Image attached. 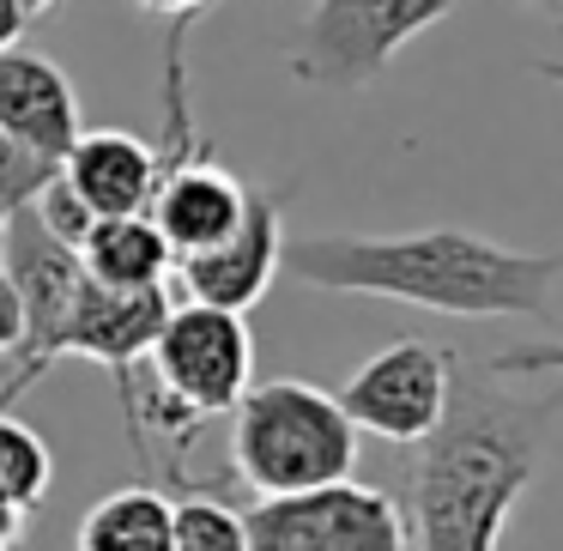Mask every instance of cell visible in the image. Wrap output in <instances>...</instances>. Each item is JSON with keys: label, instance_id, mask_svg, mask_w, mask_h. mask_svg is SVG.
Returning <instances> with one entry per match:
<instances>
[{"label": "cell", "instance_id": "obj_21", "mask_svg": "<svg viewBox=\"0 0 563 551\" xmlns=\"http://www.w3.org/2000/svg\"><path fill=\"white\" fill-rule=\"evenodd\" d=\"M19 345V297H13V279L0 273V352Z\"/></svg>", "mask_w": 563, "mask_h": 551}, {"label": "cell", "instance_id": "obj_27", "mask_svg": "<svg viewBox=\"0 0 563 551\" xmlns=\"http://www.w3.org/2000/svg\"><path fill=\"white\" fill-rule=\"evenodd\" d=\"M0 267H7V219H0Z\"/></svg>", "mask_w": 563, "mask_h": 551}, {"label": "cell", "instance_id": "obj_17", "mask_svg": "<svg viewBox=\"0 0 563 551\" xmlns=\"http://www.w3.org/2000/svg\"><path fill=\"white\" fill-rule=\"evenodd\" d=\"M170 551H249L243 509H231L224 497L170 503Z\"/></svg>", "mask_w": 563, "mask_h": 551}, {"label": "cell", "instance_id": "obj_28", "mask_svg": "<svg viewBox=\"0 0 563 551\" xmlns=\"http://www.w3.org/2000/svg\"><path fill=\"white\" fill-rule=\"evenodd\" d=\"M539 74H545V79H563V67H539Z\"/></svg>", "mask_w": 563, "mask_h": 551}, {"label": "cell", "instance_id": "obj_6", "mask_svg": "<svg viewBox=\"0 0 563 551\" xmlns=\"http://www.w3.org/2000/svg\"><path fill=\"white\" fill-rule=\"evenodd\" d=\"M7 279H13L19 297V345H13V370L0 376V412H13L55 364H62L67 345V321H74L79 285H86V267L67 243H55L37 224V212H13L7 219Z\"/></svg>", "mask_w": 563, "mask_h": 551}, {"label": "cell", "instance_id": "obj_16", "mask_svg": "<svg viewBox=\"0 0 563 551\" xmlns=\"http://www.w3.org/2000/svg\"><path fill=\"white\" fill-rule=\"evenodd\" d=\"M49 485H55V454L25 418L0 412V497L13 503L19 515L43 509L49 503Z\"/></svg>", "mask_w": 563, "mask_h": 551}, {"label": "cell", "instance_id": "obj_15", "mask_svg": "<svg viewBox=\"0 0 563 551\" xmlns=\"http://www.w3.org/2000/svg\"><path fill=\"white\" fill-rule=\"evenodd\" d=\"M79 551H170V497L152 485L98 497L79 521Z\"/></svg>", "mask_w": 563, "mask_h": 551}, {"label": "cell", "instance_id": "obj_23", "mask_svg": "<svg viewBox=\"0 0 563 551\" xmlns=\"http://www.w3.org/2000/svg\"><path fill=\"white\" fill-rule=\"evenodd\" d=\"M134 7L152 19H188V13H200V7H212V0H134Z\"/></svg>", "mask_w": 563, "mask_h": 551}, {"label": "cell", "instance_id": "obj_9", "mask_svg": "<svg viewBox=\"0 0 563 551\" xmlns=\"http://www.w3.org/2000/svg\"><path fill=\"white\" fill-rule=\"evenodd\" d=\"M279 261H285V212H279V195H267V188H249L243 219H236L212 249L183 255V261H176V273H183L188 304L249 316V309H255L261 297L273 291V279H279Z\"/></svg>", "mask_w": 563, "mask_h": 551}, {"label": "cell", "instance_id": "obj_1", "mask_svg": "<svg viewBox=\"0 0 563 551\" xmlns=\"http://www.w3.org/2000/svg\"><path fill=\"white\" fill-rule=\"evenodd\" d=\"M563 394H509L490 370L454 364L449 406L412 466V551H497L515 503L545 466Z\"/></svg>", "mask_w": 563, "mask_h": 551}, {"label": "cell", "instance_id": "obj_2", "mask_svg": "<svg viewBox=\"0 0 563 551\" xmlns=\"http://www.w3.org/2000/svg\"><path fill=\"white\" fill-rule=\"evenodd\" d=\"M279 273H297L316 291L394 297L430 316H545L563 255L503 249L478 231H406V236H285Z\"/></svg>", "mask_w": 563, "mask_h": 551}, {"label": "cell", "instance_id": "obj_19", "mask_svg": "<svg viewBox=\"0 0 563 551\" xmlns=\"http://www.w3.org/2000/svg\"><path fill=\"white\" fill-rule=\"evenodd\" d=\"M31 212H37V224L55 236V243H67V249H79V243H86V231L98 224V212H91L86 200H79L74 188L62 183V176H55V183L43 188L37 200H31Z\"/></svg>", "mask_w": 563, "mask_h": 551}, {"label": "cell", "instance_id": "obj_20", "mask_svg": "<svg viewBox=\"0 0 563 551\" xmlns=\"http://www.w3.org/2000/svg\"><path fill=\"white\" fill-rule=\"evenodd\" d=\"M490 376H563V345H515L490 357Z\"/></svg>", "mask_w": 563, "mask_h": 551}, {"label": "cell", "instance_id": "obj_26", "mask_svg": "<svg viewBox=\"0 0 563 551\" xmlns=\"http://www.w3.org/2000/svg\"><path fill=\"white\" fill-rule=\"evenodd\" d=\"M19 7H25V13H31V19H37V13H49L55 0H19Z\"/></svg>", "mask_w": 563, "mask_h": 551}, {"label": "cell", "instance_id": "obj_8", "mask_svg": "<svg viewBox=\"0 0 563 551\" xmlns=\"http://www.w3.org/2000/svg\"><path fill=\"white\" fill-rule=\"evenodd\" d=\"M449 382H454V352L400 333L376 357H364L333 388V400L352 418V430H369V437H388L400 449H412V442H424L437 430L442 406H449Z\"/></svg>", "mask_w": 563, "mask_h": 551}, {"label": "cell", "instance_id": "obj_7", "mask_svg": "<svg viewBox=\"0 0 563 551\" xmlns=\"http://www.w3.org/2000/svg\"><path fill=\"white\" fill-rule=\"evenodd\" d=\"M249 551H412L400 503L376 485H321L297 497H255L243 509Z\"/></svg>", "mask_w": 563, "mask_h": 551}, {"label": "cell", "instance_id": "obj_22", "mask_svg": "<svg viewBox=\"0 0 563 551\" xmlns=\"http://www.w3.org/2000/svg\"><path fill=\"white\" fill-rule=\"evenodd\" d=\"M25 25H31L25 7H19V0H0V49H13V43L25 37Z\"/></svg>", "mask_w": 563, "mask_h": 551}, {"label": "cell", "instance_id": "obj_12", "mask_svg": "<svg viewBox=\"0 0 563 551\" xmlns=\"http://www.w3.org/2000/svg\"><path fill=\"white\" fill-rule=\"evenodd\" d=\"M79 128H86L79 122V91L49 55L19 49V43L0 49V134H13L19 146L62 164Z\"/></svg>", "mask_w": 563, "mask_h": 551}, {"label": "cell", "instance_id": "obj_11", "mask_svg": "<svg viewBox=\"0 0 563 551\" xmlns=\"http://www.w3.org/2000/svg\"><path fill=\"white\" fill-rule=\"evenodd\" d=\"M243 200H249V188L212 158V140H207L200 152H188V158H176L158 170L146 219L158 224L170 255L183 261V255H200V249L219 243V236L243 219Z\"/></svg>", "mask_w": 563, "mask_h": 551}, {"label": "cell", "instance_id": "obj_18", "mask_svg": "<svg viewBox=\"0 0 563 551\" xmlns=\"http://www.w3.org/2000/svg\"><path fill=\"white\" fill-rule=\"evenodd\" d=\"M62 176V164L43 158V152L19 146L13 134H0V219H13V212H25L31 200L43 195V188Z\"/></svg>", "mask_w": 563, "mask_h": 551}, {"label": "cell", "instance_id": "obj_10", "mask_svg": "<svg viewBox=\"0 0 563 551\" xmlns=\"http://www.w3.org/2000/svg\"><path fill=\"white\" fill-rule=\"evenodd\" d=\"M164 316H170V291H164V285H152V291H103V285L86 279L79 285V304H74V321H67L62 357L103 364L115 382V400H122V412H128V406H134L140 364H146Z\"/></svg>", "mask_w": 563, "mask_h": 551}, {"label": "cell", "instance_id": "obj_4", "mask_svg": "<svg viewBox=\"0 0 563 551\" xmlns=\"http://www.w3.org/2000/svg\"><path fill=\"white\" fill-rule=\"evenodd\" d=\"M231 466L255 497H297L357 473V430L321 382H249L231 406Z\"/></svg>", "mask_w": 563, "mask_h": 551}, {"label": "cell", "instance_id": "obj_3", "mask_svg": "<svg viewBox=\"0 0 563 551\" xmlns=\"http://www.w3.org/2000/svg\"><path fill=\"white\" fill-rule=\"evenodd\" d=\"M255 382V340L249 321L207 304H170L158 340L146 352V382H134V406L122 412L128 449L152 466V437L164 442V466L183 478V454L207 418L231 412Z\"/></svg>", "mask_w": 563, "mask_h": 551}, {"label": "cell", "instance_id": "obj_24", "mask_svg": "<svg viewBox=\"0 0 563 551\" xmlns=\"http://www.w3.org/2000/svg\"><path fill=\"white\" fill-rule=\"evenodd\" d=\"M19 539H25V515H19L13 503L0 497V551H13Z\"/></svg>", "mask_w": 563, "mask_h": 551}, {"label": "cell", "instance_id": "obj_14", "mask_svg": "<svg viewBox=\"0 0 563 551\" xmlns=\"http://www.w3.org/2000/svg\"><path fill=\"white\" fill-rule=\"evenodd\" d=\"M74 255H79V267H86V279L103 285V291H152V285H164L176 267L170 243L158 236V224H152L146 212L98 219Z\"/></svg>", "mask_w": 563, "mask_h": 551}, {"label": "cell", "instance_id": "obj_25", "mask_svg": "<svg viewBox=\"0 0 563 551\" xmlns=\"http://www.w3.org/2000/svg\"><path fill=\"white\" fill-rule=\"evenodd\" d=\"M533 7H539L545 19H558V25H563V0H533Z\"/></svg>", "mask_w": 563, "mask_h": 551}, {"label": "cell", "instance_id": "obj_13", "mask_svg": "<svg viewBox=\"0 0 563 551\" xmlns=\"http://www.w3.org/2000/svg\"><path fill=\"white\" fill-rule=\"evenodd\" d=\"M62 183L74 188L98 219L146 212L152 188H158V152L140 134H122V128H79V140L62 158Z\"/></svg>", "mask_w": 563, "mask_h": 551}, {"label": "cell", "instance_id": "obj_5", "mask_svg": "<svg viewBox=\"0 0 563 551\" xmlns=\"http://www.w3.org/2000/svg\"><path fill=\"white\" fill-rule=\"evenodd\" d=\"M454 7L461 0H316L297 31L291 74L328 91L376 86L394 55L430 25H442Z\"/></svg>", "mask_w": 563, "mask_h": 551}]
</instances>
